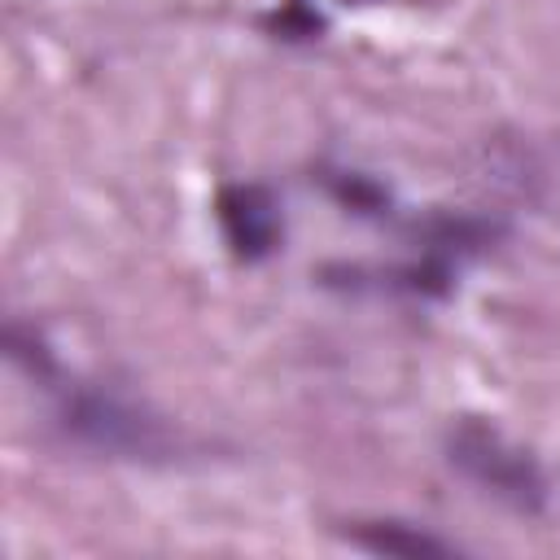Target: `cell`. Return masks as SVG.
Returning <instances> with one entry per match:
<instances>
[{"label":"cell","mask_w":560,"mask_h":560,"mask_svg":"<svg viewBox=\"0 0 560 560\" xmlns=\"http://www.w3.org/2000/svg\"><path fill=\"white\" fill-rule=\"evenodd\" d=\"M446 464L468 477L481 494L516 508V512H538L547 503V477L538 468V459L508 442L494 424L486 420H459L446 433Z\"/></svg>","instance_id":"cell-1"},{"label":"cell","mask_w":560,"mask_h":560,"mask_svg":"<svg viewBox=\"0 0 560 560\" xmlns=\"http://www.w3.org/2000/svg\"><path fill=\"white\" fill-rule=\"evenodd\" d=\"M61 429L96 451L109 455H127V459H153L162 451H171V433L162 429V420L144 416L140 407L101 394V389H74L61 402Z\"/></svg>","instance_id":"cell-2"},{"label":"cell","mask_w":560,"mask_h":560,"mask_svg":"<svg viewBox=\"0 0 560 560\" xmlns=\"http://www.w3.org/2000/svg\"><path fill=\"white\" fill-rule=\"evenodd\" d=\"M219 223L241 258H262L280 236L276 201L254 184H232L219 192Z\"/></svg>","instance_id":"cell-3"},{"label":"cell","mask_w":560,"mask_h":560,"mask_svg":"<svg viewBox=\"0 0 560 560\" xmlns=\"http://www.w3.org/2000/svg\"><path fill=\"white\" fill-rule=\"evenodd\" d=\"M350 542L363 547V551H376V556H407V560H420V556H455V542L420 529V525H407V521H359L350 529Z\"/></svg>","instance_id":"cell-4"}]
</instances>
